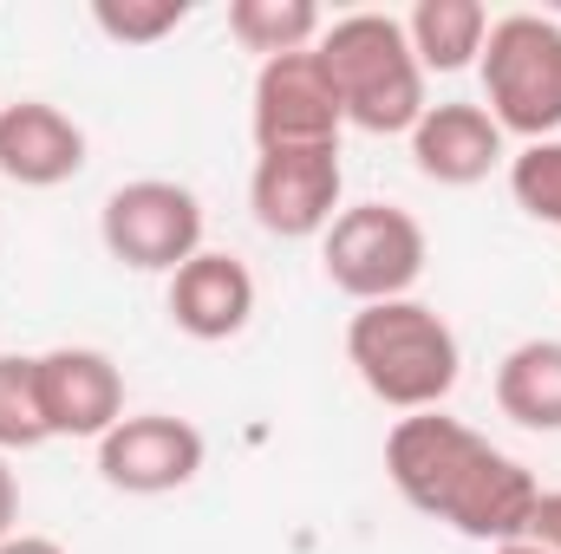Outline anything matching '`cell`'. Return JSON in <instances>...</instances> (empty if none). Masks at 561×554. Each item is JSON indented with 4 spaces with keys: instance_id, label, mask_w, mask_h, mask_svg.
Here are the masks:
<instances>
[{
    "instance_id": "6da1fadb",
    "label": "cell",
    "mask_w": 561,
    "mask_h": 554,
    "mask_svg": "<svg viewBox=\"0 0 561 554\" xmlns=\"http://www.w3.org/2000/svg\"><path fill=\"white\" fill-rule=\"evenodd\" d=\"M386 476L399 483V496L419 516L470 535V542H496V549L523 542L536 496H542V483L510 450H496L490 437H477L470 424L444 412H412L392 424Z\"/></svg>"
},
{
    "instance_id": "7a4b0ae2",
    "label": "cell",
    "mask_w": 561,
    "mask_h": 554,
    "mask_svg": "<svg viewBox=\"0 0 561 554\" xmlns=\"http://www.w3.org/2000/svg\"><path fill=\"white\" fill-rule=\"evenodd\" d=\"M346 359L359 372V385L392 405V412H437L457 385V333L437 307L424 300H373L353 313L346 326Z\"/></svg>"
},
{
    "instance_id": "3957f363",
    "label": "cell",
    "mask_w": 561,
    "mask_h": 554,
    "mask_svg": "<svg viewBox=\"0 0 561 554\" xmlns=\"http://www.w3.org/2000/svg\"><path fill=\"white\" fill-rule=\"evenodd\" d=\"M320 66L340 92V112L366 138H412L424 118V66L392 13H346L320 33Z\"/></svg>"
},
{
    "instance_id": "277c9868",
    "label": "cell",
    "mask_w": 561,
    "mask_h": 554,
    "mask_svg": "<svg viewBox=\"0 0 561 554\" xmlns=\"http://www.w3.org/2000/svg\"><path fill=\"white\" fill-rule=\"evenodd\" d=\"M483 112L496 131L549 143L561 131V26L542 13H503L483 39Z\"/></svg>"
},
{
    "instance_id": "5b68a950",
    "label": "cell",
    "mask_w": 561,
    "mask_h": 554,
    "mask_svg": "<svg viewBox=\"0 0 561 554\" xmlns=\"http://www.w3.org/2000/svg\"><path fill=\"white\" fill-rule=\"evenodd\" d=\"M320 262H327V280L353 293L359 307L412 300L424 275V229L399 203H359L333 216V229L320 235Z\"/></svg>"
},
{
    "instance_id": "8992f818",
    "label": "cell",
    "mask_w": 561,
    "mask_h": 554,
    "mask_svg": "<svg viewBox=\"0 0 561 554\" xmlns=\"http://www.w3.org/2000/svg\"><path fill=\"white\" fill-rule=\"evenodd\" d=\"M99 235H105L112 262H125L138 275H176L190 255H203V203H196V189H183L170 176H138L105 196Z\"/></svg>"
},
{
    "instance_id": "52a82bcc",
    "label": "cell",
    "mask_w": 561,
    "mask_h": 554,
    "mask_svg": "<svg viewBox=\"0 0 561 554\" xmlns=\"http://www.w3.org/2000/svg\"><path fill=\"white\" fill-rule=\"evenodd\" d=\"M249 209L280 242L327 235L340 216V143H294V150H262L249 176Z\"/></svg>"
},
{
    "instance_id": "ba28073f",
    "label": "cell",
    "mask_w": 561,
    "mask_h": 554,
    "mask_svg": "<svg viewBox=\"0 0 561 554\" xmlns=\"http://www.w3.org/2000/svg\"><path fill=\"white\" fill-rule=\"evenodd\" d=\"M255 150H294V143H340V92L320 66V53H280V59H262L255 72Z\"/></svg>"
},
{
    "instance_id": "9c48e42d",
    "label": "cell",
    "mask_w": 561,
    "mask_h": 554,
    "mask_svg": "<svg viewBox=\"0 0 561 554\" xmlns=\"http://www.w3.org/2000/svg\"><path fill=\"white\" fill-rule=\"evenodd\" d=\"M209 443L190 417L170 412H144V417H118L99 437V476L125 496H170L183 483H196Z\"/></svg>"
},
{
    "instance_id": "30bf717a",
    "label": "cell",
    "mask_w": 561,
    "mask_h": 554,
    "mask_svg": "<svg viewBox=\"0 0 561 554\" xmlns=\"http://www.w3.org/2000/svg\"><path fill=\"white\" fill-rule=\"evenodd\" d=\"M39 372V405L53 437H105L125 417V372L99 346H53L33 359Z\"/></svg>"
},
{
    "instance_id": "8fae6325",
    "label": "cell",
    "mask_w": 561,
    "mask_h": 554,
    "mask_svg": "<svg viewBox=\"0 0 561 554\" xmlns=\"http://www.w3.org/2000/svg\"><path fill=\"white\" fill-rule=\"evenodd\" d=\"M170 320H176V333H190L203 346L236 339L255 320V275H249V262H236L222 249L190 255L170 275Z\"/></svg>"
},
{
    "instance_id": "7c38bea8",
    "label": "cell",
    "mask_w": 561,
    "mask_h": 554,
    "mask_svg": "<svg viewBox=\"0 0 561 554\" xmlns=\"http://www.w3.org/2000/svg\"><path fill=\"white\" fill-rule=\"evenodd\" d=\"M85 170V131L46 105V99H20L0 105V176L20 189H59Z\"/></svg>"
},
{
    "instance_id": "4fadbf2b",
    "label": "cell",
    "mask_w": 561,
    "mask_h": 554,
    "mask_svg": "<svg viewBox=\"0 0 561 554\" xmlns=\"http://www.w3.org/2000/svg\"><path fill=\"white\" fill-rule=\"evenodd\" d=\"M412 163L444 189H470L503 163V131L483 105H424V118L412 125Z\"/></svg>"
},
{
    "instance_id": "5bb4252c",
    "label": "cell",
    "mask_w": 561,
    "mask_h": 554,
    "mask_svg": "<svg viewBox=\"0 0 561 554\" xmlns=\"http://www.w3.org/2000/svg\"><path fill=\"white\" fill-rule=\"evenodd\" d=\"M496 405L523 430H561V339H523L496 366Z\"/></svg>"
},
{
    "instance_id": "9a60e30c",
    "label": "cell",
    "mask_w": 561,
    "mask_h": 554,
    "mask_svg": "<svg viewBox=\"0 0 561 554\" xmlns=\"http://www.w3.org/2000/svg\"><path fill=\"white\" fill-rule=\"evenodd\" d=\"M405 39H412L424 72H463L470 59H483L490 13L477 0H419L405 13Z\"/></svg>"
},
{
    "instance_id": "2e32d148",
    "label": "cell",
    "mask_w": 561,
    "mask_h": 554,
    "mask_svg": "<svg viewBox=\"0 0 561 554\" xmlns=\"http://www.w3.org/2000/svg\"><path fill=\"white\" fill-rule=\"evenodd\" d=\"M229 33L262 53V59H280V53H307L320 46L327 20L313 0H229Z\"/></svg>"
},
{
    "instance_id": "e0dca14e",
    "label": "cell",
    "mask_w": 561,
    "mask_h": 554,
    "mask_svg": "<svg viewBox=\"0 0 561 554\" xmlns=\"http://www.w3.org/2000/svg\"><path fill=\"white\" fill-rule=\"evenodd\" d=\"M46 430V405H39V372L20 353H0V450H39Z\"/></svg>"
},
{
    "instance_id": "ac0fdd59",
    "label": "cell",
    "mask_w": 561,
    "mask_h": 554,
    "mask_svg": "<svg viewBox=\"0 0 561 554\" xmlns=\"http://www.w3.org/2000/svg\"><path fill=\"white\" fill-rule=\"evenodd\" d=\"M92 20L118 46H157L190 20V0H92Z\"/></svg>"
},
{
    "instance_id": "d6986e66",
    "label": "cell",
    "mask_w": 561,
    "mask_h": 554,
    "mask_svg": "<svg viewBox=\"0 0 561 554\" xmlns=\"http://www.w3.org/2000/svg\"><path fill=\"white\" fill-rule=\"evenodd\" d=\"M510 196H516L523 216H536V222L561 229V138L529 143V150L510 163Z\"/></svg>"
},
{
    "instance_id": "ffe728a7",
    "label": "cell",
    "mask_w": 561,
    "mask_h": 554,
    "mask_svg": "<svg viewBox=\"0 0 561 554\" xmlns=\"http://www.w3.org/2000/svg\"><path fill=\"white\" fill-rule=\"evenodd\" d=\"M523 542L542 549V554H561V489H542V496H536V516H529Z\"/></svg>"
},
{
    "instance_id": "44dd1931",
    "label": "cell",
    "mask_w": 561,
    "mask_h": 554,
    "mask_svg": "<svg viewBox=\"0 0 561 554\" xmlns=\"http://www.w3.org/2000/svg\"><path fill=\"white\" fill-rule=\"evenodd\" d=\"M13 516H20V483H13V470H7V457H0V542L13 535Z\"/></svg>"
},
{
    "instance_id": "7402d4cb",
    "label": "cell",
    "mask_w": 561,
    "mask_h": 554,
    "mask_svg": "<svg viewBox=\"0 0 561 554\" xmlns=\"http://www.w3.org/2000/svg\"><path fill=\"white\" fill-rule=\"evenodd\" d=\"M0 554H66V549H59L53 535H7V542H0Z\"/></svg>"
},
{
    "instance_id": "603a6c76",
    "label": "cell",
    "mask_w": 561,
    "mask_h": 554,
    "mask_svg": "<svg viewBox=\"0 0 561 554\" xmlns=\"http://www.w3.org/2000/svg\"><path fill=\"white\" fill-rule=\"evenodd\" d=\"M496 554H542V549H529V542H503Z\"/></svg>"
}]
</instances>
